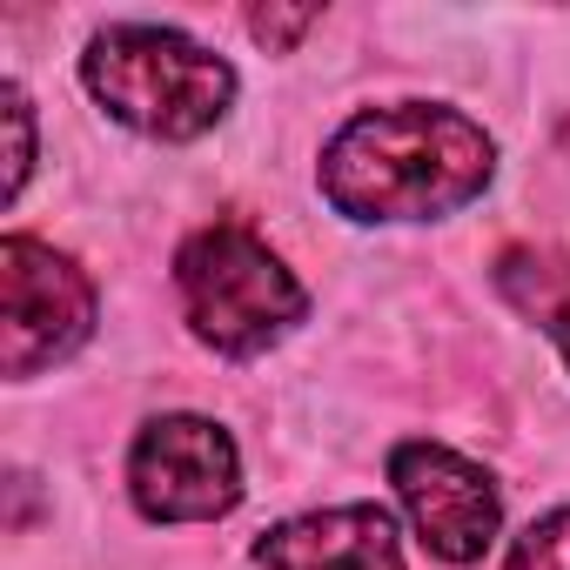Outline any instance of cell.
Instances as JSON below:
<instances>
[{
  "mask_svg": "<svg viewBox=\"0 0 570 570\" xmlns=\"http://www.w3.org/2000/svg\"><path fill=\"white\" fill-rule=\"evenodd\" d=\"M497 155L490 135L430 101H396L356 115L323 155V195L356 222H423L483 195Z\"/></svg>",
  "mask_w": 570,
  "mask_h": 570,
  "instance_id": "6da1fadb",
  "label": "cell"
},
{
  "mask_svg": "<svg viewBox=\"0 0 570 570\" xmlns=\"http://www.w3.org/2000/svg\"><path fill=\"white\" fill-rule=\"evenodd\" d=\"M81 75L115 121L161 135V141H188V135L215 128L235 95L228 61L175 28H108V35H95Z\"/></svg>",
  "mask_w": 570,
  "mask_h": 570,
  "instance_id": "7a4b0ae2",
  "label": "cell"
},
{
  "mask_svg": "<svg viewBox=\"0 0 570 570\" xmlns=\"http://www.w3.org/2000/svg\"><path fill=\"white\" fill-rule=\"evenodd\" d=\"M175 282H181V309L195 336L222 356H255L289 323H303V282L235 222L202 228L181 248Z\"/></svg>",
  "mask_w": 570,
  "mask_h": 570,
  "instance_id": "3957f363",
  "label": "cell"
},
{
  "mask_svg": "<svg viewBox=\"0 0 570 570\" xmlns=\"http://www.w3.org/2000/svg\"><path fill=\"white\" fill-rule=\"evenodd\" d=\"M0 289H8V350H0V363H8L14 383L55 370L61 356H75L95 330V289L88 275L55 255L48 242L35 235H8V248H0Z\"/></svg>",
  "mask_w": 570,
  "mask_h": 570,
  "instance_id": "277c9868",
  "label": "cell"
},
{
  "mask_svg": "<svg viewBox=\"0 0 570 570\" xmlns=\"http://www.w3.org/2000/svg\"><path fill=\"white\" fill-rule=\"evenodd\" d=\"M128 490H135L141 517H155V523H208V517L235 510L242 463H235V443L208 416H161L135 436Z\"/></svg>",
  "mask_w": 570,
  "mask_h": 570,
  "instance_id": "5b68a950",
  "label": "cell"
},
{
  "mask_svg": "<svg viewBox=\"0 0 570 570\" xmlns=\"http://www.w3.org/2000/svg\"><path fill=\"white\" fill-rule=\"evenodd\" d=\"M390 476H396L423 543L443 563H476L490 550V537H497V483L470 456H456L443 443H403L390 456Z\"/></svg>",
  "mask_w": 570,
  "mask_h": 570,
  "instance_id": "8992f818",
  "label": "cell"
},
{
  "mask_svg": "<svg viewBox=\"0 0 570 570\" xmlns=\"http://www.w3.org/2000/svg\"><path fill=\"white\" fill-rule=\"evenodd\" d=\"M262 570H403L396 523L383 503H343L296 523H275L255 543Z\"/></svg>",
  "mask_w": 570,
  "mask_h": 570,
  "instance_id": "52a82bcc",
  "label": "cell"
},
{
  "mask_svg": "<svg viewBox=\"0 0 570 570\" xmlns=\"http://www.w3.org/2000/svg\"><path fill=\"white\" fill-rule=\"evenodd\" d=\"M497 289L537 330H550L563 343V356H570V255H557V248H503L497 255Z\"/></svg>",
  "mask_w": 570,
  "mask_h": 570,
  "instance_id": "ba28073f",
  "label": "cell"
},
{
  "mask_svg": "<svg viewBox=\"0 0 570 570\" xmlns=\"http://www.w3.org/2000/svg\"><path fill=\"white\" fill-rule=\"evenodd\" d=\"M510 570H570V510L530 523L510 550Z\"/></svg>",
  "mask_w": 570,
  "mask_h": 570,
  "instance_id": "9c48e42d",
  "label": "cell"
},
{
  "mask_svg": "<svg viewBox=\"0 0 570 570\" xmlns=\"http://www.w3.org/2000/svg\"><path fill=\"white\" fill-rule=\"evenodd\" d=\"M8 128H14V168H8V188L21 195L28 161H35V128H28V95H21V88H8Z\"/></svg>",
  "mask_w": 570,
  "mask_h": 570,
  "instance_id": "30bf717a",
  "label": "cell"
},
{
  "mask_svg": "<svg viewBox=\"0 0 570 570\" xmlns=\"http://www.w3.org/2000/svg\"><path fill=\"white\" fill-rule=\"evenodd\" d=\"M303 28H316V8H303V14H268V8H262V14H255V35H262L268 48H282V41H296Z\"/></svg>",
  "mask_w": 570,
  "mask_h": 570,
  "instance_id": "8fae6325",
  "label": "cell"
}]
</instances>
